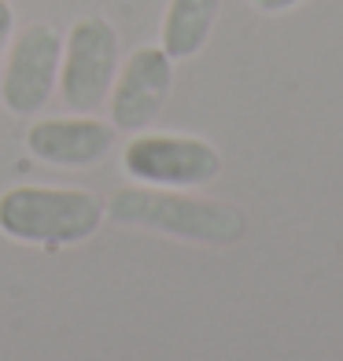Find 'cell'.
Returning <instances> with one entry per match:
<instances>
[{
	"instance_id": "cell-9",
	"label": "cell",
	"mask_w": 343,
	"mask_h": 361,
	"mask_svg": "<svg viewBox=\"0 0 343 361\" xmlns=\"http://www.w3.org/2000/svg\"><path fill=\"white\" fill-rule=\"evenodd\" d=\"M11 34H15V11H11V4H8V0H0V56L8 52Z\"/></svg>"
},
{
	"instance_id": "cell-7",
	"label": "cell",
	"mask_w": 343,
	"mask_h": 361,
	"mask_svg": "<svg viewBox=\"0 0 343 361\" xmlns=\"http://www.w3.org/2000/svg\"><path fill=\"white\" fill-rule=\"evenodd\" d=\"M26 147L48 166H92L114 147V126L92 114L37 118L26 133Z\"/></svg>"
},
{
	"instance_id": "cell-5",
	"label": "cell",
	"mask_w": 343,
	"mask_h": 361,
	"mask_svg": "<svg viewBox=\"0 0 343 361\" xmlns=\"http://www.w3.org/2000/svg\"><path fill=\"white\" fill-rule=\"evenodd\" d=\"M4 78H0V100L11 114L30 118L44 111L59 85V59H63V34L52 23H30L11 34L4 52Z\"/></svg>"
},
{
	"instance_id": "cell-3",
	"label": "cell",
	"mask_w": 343,
	"mask_h": 361,
	"mask_svg": "<svg viewBox=\"0 0 343 361\" xmlns=\"http://www.w3.org/2000/svg\"><path fill=\"white\" fill-rule=\"evenodd\" d=\"M119 30L107 15H81L63 34L59 59V96L78 114H92L107 104L119 74Z\"/></svg>"
},
{
	"instance_id": "cell-10",
	"label": "cell",
	"mask_w": 343,
	"mask_h": 361,
	"mask_svg": "<svg viewBox=\"0 0 343 361\" xmlns=\"http://www.w3.org/2000/svg\"><path fill=\"white\" fill-rule=\"evenodd\" d=\"M251 4L258 11H266V15H281V11H291V8L306 4V0H251Z\"/></svg>"
},
{
	"instance_id": "cell-2",
	"label": "cell",
	"mask_w": 343,
	"mask_h": 361,
	"mask_svg": "<svg viewBox=\"0 0 343 361\" xmlns=\"http://www.w3.org/2000/svg\"><path fill=\"white\" fill-rule=\"evenodd\" d=\"M104 214V203L85 188L15 185L0 195V233L37 247H67L89 240Z\"/></svg>"
},
{
	"instance_id": "cell-4",
	"label": "cell",
	"mask_w": 343,
	"mask_h": 361,
	"mask_svg": "<svg viewBox=\"0 0 343 361\" xmlns=\"http://www.w3.org/2000/svg\"><path fill=\"white\" fill-rule=\"evenodd\" d=\"M122 170L152 188H203L222 173V152L192 133H140L122 147Z\"/></svg>"
},
{
	"instance_id": "cell-6",
	"label": "cell",
	"mask_w": 343,
	"mask_h": 361,
	"mask_svg": "<svg viewBox=\"0 0 343 361\" xmlns=\"http://www.w3.org/2000/svg\"><path fill=\"white\" fill-rule=\"evenodd\" d=\"M170 89H174V59L159 44H140L114 74V85L107 96L111 126L126 129V133L148 129L159 118V111L167 107Z\"/></svg>"
},
{
	"instance_id": "cell-8",
	"label": "cell",
	"mask_w": 343,
	"mask_h": 361,
	"mask_svg": "<svg viewBox=\"0 0 343 361\" xmlns=\"http://www.w3.org/2000/svg\"><path fill=\"white\" fill-rule=\"evenodd\" d=\"M218 11H222V0H170L167 15H162L159 48L174 63L200 56L210 34H215Z\"/></svg>"
},
{
	"instance_id": "cell-1",
	"label": "cell",
	"mask_w": 343,
	"mask_h": 361,
	"mask_svg": "<svg viewBox=\"0 0 343 361\" xmlns=\"http://www.w3.org/2000/svg\"><path fill=\"white\" fill-rule=\"evenodd\" d=\"M107 214L119 225L133 228H155L188 243H207V247H233L248 233L243 210L222 200H195L181 188H152L133 185L119 188L111 195Z\"/></svg>"
}]
</instances>
